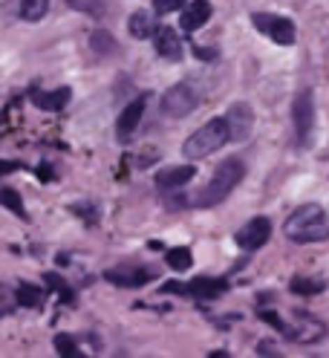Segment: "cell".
Wrapping results in <instances>:
<instances>
[{
    "instance_id": "obj_1",
    "label": "cell",
    "mask_w": 329,
    "mask_h": 358,
    "mask_svg": "<svg viewBox=\"0 0 329 358\" xmlns=\"http://www.w3.org/2000/svg\"><path fill=\"white\" fill-rule=\"evenodd\" d=\"M292 243H323L329 240V214L323 206H300L283 226Z\"/></svg>"
},
{
    "instance_id": "obj_2",
    "label": "cell",
    "mask_w": 329,
    "mask_h": 358,
    "mask_svg": "<svg viewBox=\"0 0 329 358\" xmlns=\"http://www.w3.org/2000/svg\"><path fill=\"white\" fill-rule=\"evenodd\" d=\"M243 176H246V165L240 156H231V159H226L223 165H219L211 176V182L203 188V194L196 196V206H203V208H211V206H219L223 199L243 182Z\"/></svg>"
},
{
    "instance_id": "obj_3",
    "label": "cell",
    "mask_w": 329,
    "mask_h": 358,
    "mask_svg": "<svg viewBox=\"0 0 329 358\" xmlns=\"http://www.w3.org/2000/svg\"><path fill=\"white\" fill-rule=\"evenodd\" d=\"M226 142H228V122L226 119H211L196 130L193 136H188V142L182 145V153L188 156V159H205V156L219 150Z\"/></svg>"
},
{
    "instance_id": "obj_4",
    "label": "cell",
    "mask_w": 329,
    "mask_h": 358,
    "mask_svg": "<svg viewBox=\"0 0 329 358\" xmlns=\"http://www.w3.org/2000/svg\"><path fill=\"white\" fill-rule=\"evenodd\" d=\"M196 104H200V90H196L193 84H188V81H182L177 87H170L162 96V113L170 116V119H182V116L193 113Z\"/></svg>"
},
{
    "instance_id": "obj_5",
    "label": "cell",
    "mask_w": 329,
    "mask_h": 358,
    "mask_svg": "<svg viewBox=\"0 0 329 358\" xmlns=\"http://www.w3.org/2000/svg\"><path fill=\"white\" fill-rule=\"evenodd\" d=\"M251 20H254V27H257L263 35H269L275 43H280V47H289V43H295V38H298V29H295V24H292L289 17L254 12Z\"/></svg>"
},
{
    "instance_id": "obj_6",
    "label": "cell",
    "mask_w": 329,
    "mask_h": 358,
    "mask_svg": "<svg viewBox=\"0 0 329 358\" xmlns=\"http://www.w3.org/2000/svg\"><path fill=\"white\" fill-rule=\"evenodd\" d=\"M292 119H295V130H298V142L309 145L312 130H315V99L312 90H300L295 104H292Z\"/></svg>"
},
{
    "instance_id": "obj_7",
    "label": "cell",
    "mask_w": 329,
    "mask_h": 358,
    "mask_svg": "<svg viewBox=\"0 0 329 358\" xmlns=\"http://www.w3.org/2000/svg\"><path fill=\"white\" fill-rule=\"evenodd\" d=\"M228 289L226 280H217V278H196L191 283H165L162 292H173V295H193L200 301H211L219 298Z\"/></svg>"
},
{
    "instance_id": "obj_8",
    "label": "cell",
    "mask_w": 329,
    "mask_h": 358,
    "mask_svg": "<svg viewBox=\"0 0 329 358\" xmlns=\"http://www.w3.org/2000/svg\"><path fill=\"white\" fill-rule=\"evenodd\" d=\"M269 237H272L269 217H254L237 231V245L240 249H246V252H254V249H260V245H266Z\"/></svg>"
},
{
    "instance_id": "obj_9",
    "label": "cell",
    "mask_w": 329,
    "mask_h": 358,
    "mask_svg": "<svg viewBox=\"0 0 329 358\" xmlns=\"http://www.w3.org/2000/svg\"><path fill=\"white\" fill-rule=\"evenodd\" d=\"M226 122H228V139L243 142V139H249V133L254 127V113H251V107L246 101H237V104L228 107Z\"/></svg>"
},
{
    "instance_id": "obj_10",
    "label": "cell",
    "mask_w": 329,
    "mask_h": 358,
    "mask_svg": "<svg viewBox=\"0 0 329 358\" xmlns=\"http://www.w3.org/2000/svg\"><path fill=\"white\" fill-rule=\"evenodd\" d=\"M104 278L110 280V283H116V286H145L147 280H150V272L147 268H139V266H130V263H122V266H116V268H107L104 272Z\"/></svg>"
},
{
    "instance_id": "obj_11",
    "label": "cell",
    "mask_w": 329,
    "mask_h": 358,
    "mask_svg": "<svg viewBox=\"0 0 329 358\" xmlns=\"http://www.w3.org/2000/svg\"><path fill=\"white\" fill-rule=\"evenodd\" d=\"M286 335L295 341H300V344H315V341L323 338V324L309 318V315H303V312H298V327L286 324Z\"/></svg>"
},
{
    "instance_id": "obj_12",
    "label": "cell",
    "mask_w": 329,
    "mask_h": 358,
    "mask_svg": "<svg viewBox=\"0 0 329 358\" xmlns=\"http://www.w3.org/2000/svg\"><path fill=\"white\" fill-rule=\"evenodd\" d=\"M153 43H156V52L168 61H182V41L177 35V29L170 27H159L153 32Z\"/></svg>"
},
{
    "instance_id": "obj_13",
    "label": "cell",
    "mask_w": 329,
    "mask_h": 358,
    "mask_svg": "<svg viewBox=\"0 0 329 358\" xmlns=\"http://www.w3.org/2000/svg\"><path fill=\"white\" fill-rule=\"evenodd\" d=\"M208 17H211V3H208V0H193V3H185L182 17H180V27L185 32H196L200 27L208 24Z\"/></svg>"
},
{
    "instance_id": "obj_14",
    "label": "cell",
    "mask_w": 329,
    "mask_h": 358,
    "mask_svg": "<svg viewBox=\"0 0 329 358\" xmlns=\"http://www.w3.org/2000/svg\"><path fill=\"white\" fill-rule=\"evenodd\" d=\"M196 173V168L191 165H173V168H165L156 173V188L162 191H173V188H182L185 182H191Z\"/></svg>"
},
{
    "instance_id": "obj_15",
    "label": "cell",
    "mask_w": 329,
    "mask_h": 358,
    "mask_svg": "<svg viewBox=\"0 0 329 358\" xmlns=\"http://www.w3.org/2000/svg\"><path fill=\"white\" fill-rule=\"evenodd\" d=\"M145 104H147V96H139L136 101H130V104L122 110L119 124H116V130H119V136H122V139H127L130 133H133V130L139 127L142 113H145Z\"/></svg>"
},
{
    "instance_id": "obj_16",
    "label": "cell",
    "mask_w": 329,
    "mask_h": 358,
    "mask_svg": "<svg viewBox=\"0 0 329 358\" xmlns=\"http://www.w3.org/2000/svg\"><path fill=\"white\" fill-rule=\"evenodd\" d=\"M70 96H73L70 87H58V90H52V93H35V104L41 110H50V113H55V110L67 107Z\"/></svg>"
},
{
    "instance_id": "obj_17",
    "label": "cell",
    "mask_w": 329,
    "mask_h": 358,
    "mask_svg": "<svg viewBox=\"0 0 329 358\" xmlns=\"http://www.w3.org/2000/svg\"><path fill=\"white\" fill-rule=\"evenodd\" d=\"M130 35H133V38H139V41H145V38H153V32H156L159 27L156 24H153V15L150 12H136V15H130Z\"/></svg>"
},
{
    "instance_id": "obj_18",
    "label": "cell",
    "mask_w": 329,
    "mask_h": 358,
    "mask_svg": "<svg viewBox=\"0 0 329 358\" xmlns=\"http://www.w3.org/2000/svg\"><path fill=\"white\" fill-rule=\"evenodd\" d=\"M165 260H168V266L173 268V272H188V268L193 266V255H191V249H185V245H177V249H168Z\"/></svg>"
},
{
    "instance_id": "obj_19",
    "label": "cell",
    "mask_w": 329,
    "mask_h": 358,
    "mask_svg": "<svg viewBox=\"0 0 329 358\" xmlns=\"http://www.w3.org/2000/svg\"><path fill=\"white\" fill-rule=\"evenodd\" d=\"M50 12V0H20V17L35 24Z\"/></svg>"
},
{
    "instance_id": "obj_20",
    "label": "cell",
    "mask_w": 329,
    "mask_h": 358,
    "mask_svg": "<svg viewBox=\"0 0 329 358\" xmlns=\"http://www.w3.org/2000/svg\"><path fill=\"white\" fill-rule=\"evenodd\" d=\"M15 298H17L20 306H38L41 298H43V292H41L35 283H20V286H17V292H15Z\"/></svg>"
},
{
    "instance_id": "obj_21",
    "label": "cell",
    "mask_w": 329,
    "mask_h": 358,
    "mask_svg": "<svg viewBox=\"0 0 329 358\" xmlns=\"http://www.w3.org/2000/svg\"><path fill=\"white\" fill-rule=\"evenodd\" d=\"M67 3H70L75 12L93 15V17H101V15L107 12V0H67Z\"/></svg>"
},
{
    "instance_id": "obj_22",
    "label": "cell",
    "mask_w": 329,
    "mask_h": 358,
    "mask_svg": "<svg viewBox=\"0 0 329 358\" xmlns=\"http://www.w3.org/2000/svg\"><path fill=\"white\" fill-rule=\"evenodd\" d=\"M0 206H6L12 214H17V217H24V220H27V208H24V203H20V194H17V191H12V188H0Z\"/></svg>"
},
{
    "instance_id": "obj_23",
    "label": "cell",
    "mask_w": 329,
    "mask_h": 358,
    "mask_svg": "<svg viewBox=\"0 0 329 358\" xmlns=\"http://www.w3.org/2000/svg\"><path fill=\"white\" fill-rule=\"evenodd\" d=\"M90 47H93L96 52H104V55H107V52H116V41L110 38L104 29H96V32L90 35Z\"/></svg>"
},
{
    "instance_id": "obj_24",
    "label": "cell",
    "mask_w": 329,
    "mask_h": 358,
    "mask_svg": "<svg viewBox=\"0 0 329 358\" xmlns=\"http://www.w3.org/2000/svg\"><path fill=\"white\" fill-rule=\"evenodd\" d=\"M55 350H58V355H64V358H78V355H84V352L78 350L75 338H70V335H55Z\"/></svg>"
},
{
    "instance_id": "obj_25",
    "label": "cell",
    "mask_w": 329,
    "mask_h": 358,
    "mask_svg": "<svg viewBox=\"0 0 329 358\" xmlns=\"http://www.w3.org/2000/svg\"><path fill=\"white\" fill-rule=\"evenodd\" d=\"M323 289H326L323 280H303V278L292 280V292H298V295H315V292H323Z\"/></svg>"
},
{
    "instance_id": "obj_26",
    "label": "cell",
    "mask_w": 329,
    "mask_h": 358,
    "mask_svg": "<svg viewBox=\"0 0 329 358\" xmlns=\"http://www.w3.org/2000/svg\"><path fill=\"white\" fill-rule=\"evenodd\" d=\"M188 0H153V9L168 15V12H177V9H185Z\"/></svg>"
},
{
    "instance_id": "obj_27",
    "label": "cell",
    "mask_w": 329,
    "mask_h": 358,
    "mask_svg": "<svg viewBox=\"0 0 329 358\" xmlns=\"http://www.w3.org/2000/svg\"><path fill=\"white\" fill-rule=\"evenodd\" d=\"M257 315H260L263 321H269L272 327H277L280 332H286V321H283V318L277 315V312H272V309H257Z\"/></svg>"
},
{
    "instance_id": "obj_28",
    "label": "cell",
    "mask_w": 329,
    "mask_h": 358,
    "mask_svg": "<svg viewBox=\"0 0 329 358\" xmlns=\"http://www.w3.org/2000/svg\"><path fill=\"white\" fill-rule=\"evenodd\" d=\"M47 283L55 289V292H58L64 301H73V292H70V289H67V283H64L58 275H47Z\"/></svg>"
},
{
    "instance_id": "obj_29",
    "label": "cell",
    "mask_w": 329,
    "mask_h": 358,
    "mask_svg": "<svg viewBox=\"0 0 329 358\" xmlns=\"http://www.w3.org/2000/svg\"><path fill=\"white\" fill-rule=\"evenodd\" d=\"M20 165L17 162H0V176H3V173H12V171H17Z\"/></svg>"
}]
</instances>
